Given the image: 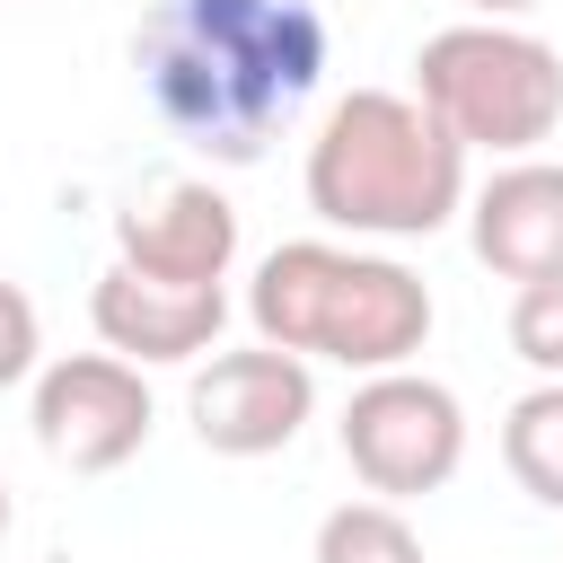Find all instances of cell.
Returning <instances> with one entry per match:
<instances>
[{"instance_id":"6da1fadb","label":"cell","mask_w":563,"mask_h":563,"mask_svg":"<svg viewBox=\"0 0 563 563\" xmlns=\"http://www.w3.org/2000/svg\"><path fill=\"white\" fill-rule=\"evenodd\" d=\"M150 114L220 167H246L325 79L317 0H158L132 26Z\"/></svg>"},{"instance_id":"7a4b0ae2","label":"cell","mask_w":563,"mask_h":563,"mask_svg":"<svg viewBox=\"0 0 563 563\" xmlns=\"http://www.w3.org/2000/svg\"><path fill=\"white\" fill-rule=\"evenodd\" d=\"M299 185L343 238H431L466 211V150L413 88H352L325 106Z\"/></svg>"},{"instance_id":"3957f363","label":"cell","mask_w":563,"mask_h":563,"mask_svg":"<svg viewBox=\"0 0 563 563\" xmlns=\"http://www.w3.org/2000/svg\"><path fill=\"white\" fill-rule=\"evenodd\" d=\"M246 317L273 352L299 361H343V369H405L431 343V282L396 255L334 246V238H290L255 264Z\"/></svg>"},{"instance_id":"277c9868","label":"cell","mask_w":563,"mask_h":563,"mask_svg":"<svg viewBox=\"0 0 563 563\" xmlns=\"http://www.w3.org/2000/svg\"><path fill=\"white\" fill-rule=\"evenodd\" d=\"M413 97L449 123L457 150L528 158L563 123V53L545 35H528L519 18H466V26L422 35Z\"/></svg>"},{"instance_id":"5b68a950","label":"cell","mask_w":563,"mask_h":563,"mask_svg":"<svg viewBox=\"0 0 563 563\" xmlns=\"http://www.w3.org/2000/svg\"><path fill=\"white\" fill-rule=\"evenodd\" d=\"M343 466L378 493V501H422L466 466V405L457 387L405 369H369L343 405Z\"/></svg>"},{"instance_id":"8992f818","label":"cell","mask_w":563,"mask_h":563,"mask_svg":"<svg viewBox=\"0 0 563 563\" xmlns=\"http://www.w3.org/2000/svg\"><path fill=\"white\" fill-rule=\"evenodd\" d=\"M35 449L70 475H114L150 440V387L123 352H70L35 369Z\"/></svg>"},{"instance_id":"52a82bcc","label":"cell","mask_w":563,"mask_h":563,"mask_svg":"<svg viewBox=\"0 0 563 563\" xmlns=\"http://www.w3.org/2000/svg\"><path fill=\"white\" fill-rule=\"evenodd\" d=\"M185 413H194V440H202L211 457H273V449H290L299 422L317 413V378H308L299 352H273V343H255V352H211V361L194 369Z\"/></svg>"},{"instance_id":"ba28073f","label":"cell","mask_w":563,"mask_h":563,"mask_svg":"<svg viewBox=\"0 0 563 563\" xmlns=\"http://www.w3.org/2000/svg\"><path fill=\"white\" fill-rule=\"evenodd\" d=\"M114 264L167 290H211L238 264V211L202 176H167L114 211Z\"/></svg>"},{"instance_id":"9c48e42d","label":"cell","mask_w":563,"mask_h":563,"mask_svg":"<svg viewBox=\"0 0 563 563\" xmlns=\"http://www.w3.org/2000/svg\"><path fill=\"white\" fill-rule=\"evenodd\" d=\"M88 317H97V343L123 352L132 369H167V361H202L229 325V290H167V282H141L123 264L97 273L88 290Z\"/></svg>"},{"instance_id":"30bf717a","label":"cell","mask_w":563,"mask_h":563,"mask_svg":"<svg viewBox=\"0 0 563 563\" xmlns=\"http://www.w3.org/2000/svg\"><path fill=\"white\" fill-rule=\"evenodd\" d=\"M466 238H475V264L501 273V282L563 273V167L537 158V150L493 167L466 194Z\"/></svg>"},{"instance_id":"8fae6325","label":"cell","mask_w":563,"mask_h":563,"mask_svg":"<svg viewBox=\"0 0 563 563\" xmlns=\"http://www.w3.org/2000/svg\"><path fill=\"white\" fill-rule=\"evenodd\" d=\"M501 466L528 501L563 510V378H537L510 413H501Z\"/></svg>"},{"instance_id":"7c38bea8","label":"cell","mask_w":563,"mask_h":563,"mask_svg":"<svg viewBox=\"0 0 563 563\" xmlns=\"http://www.w3.org/2000/svg\"><path fill=\"white\" fill-rule=\"evenodd\" d=\"M308 563H431V554H422L413 519L369 493V501H334V510L317 519V554H308Z\"/></svg>"},{"instance_id":"4fadbf2b","label":"cell","mask_w":563,"mask_h":563,"mask_svg":"<svg viewBox=\"0 0 563 563\" xmlns=\"http://www.w3.org/2000/svg\"><path fill=\"white\" fill-rule=\"evenodd\" d=\"M510 352L537 378H563V273L519 282V299H510Z\"/></svg>"},{"instance_id":"5bb4252c","label":"cell","mask_w":563,"mask_h":563,"mask_svg":"<svg viewBox=\"0 0 563 563\" xmlns=\"http://www.w3.org/2000/svg\"><path fill=\"white\" fill-rule=\"evenodd\" d=\"M35 352H44V325H35V299H26V290H18L9 273H0V387H18V378H35V369H44Z\"/></svg>"},{"instance_id":"9a60e30c","label":"cell","mask_w":563,"mask_h":563,"mask_svg":"<svg viewBox=\"0 0 563 563\" xmlns=\"http://www.w3.org/2000/svg\"><path fill=\"white\" fill-rule=\"evenodd\" d=\"M466 9H475V18H528L537 0H466Z\"/></svg>"},{"instance_id":"2e32d148","label":"cell","mask_w":563,"mask_h":563,"mask_svg":"<svg viewBox=\"0 0 563 563\" xmlns=\"http://www.w3.org/2000/svg\"><path fill=\"white\" fill-rule=\"evenodd\" d=\"M0 537H9V484H0Z\"/></svg>"}]
</instances>
